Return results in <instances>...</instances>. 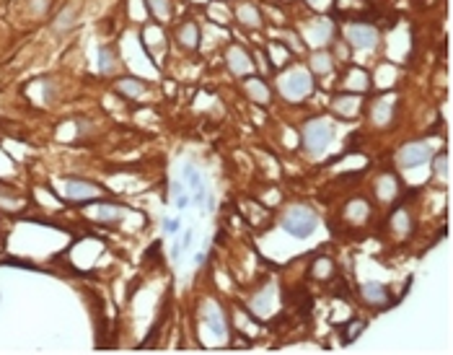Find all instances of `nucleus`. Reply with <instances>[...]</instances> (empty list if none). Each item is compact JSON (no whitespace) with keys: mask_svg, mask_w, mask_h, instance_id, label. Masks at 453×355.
Here are the masks:
<instances>
[{"mask_svg":"<svg viewBox=\"0 0 453 355\" xmlns=\"http://www.w3.org/2000/svg\"><path fill=\"white\" fill-rule=\"evenodd\" d=\"M280 226H282L285 234H290V236L308 239V236H314V231H316V226H319V218H316V212H314L311 207L293 205V207H287V210L282 212Z\"/></svg>","mask_w":453,"mask_h":355,"instance_id":"nucleus-1","label":"nucleus"},{"mask_svg":"<svg viewBox=\"0 0 453 355\" xmlns=\"http://www.w3.org/2000/svg\"><path fill=\"white\" fill-rule=\"evenodd\" d=\"M332 137H334V122L332 119H326V117L311 119L303 127V148L311 156H321L326 151V146L332 143Z\"/></svg>","mask_w":453,"mask_h":355,"instance_id":"nucleus-2","label":"nucleus"},{"mask_svg":"<svg viewBox=\"0 0 453 355\" xmlns=\"http://www.w3.org/2000/svg\"><path fill=\"white\" fill-rule=\"evenodd\" d=\"M280 88L290 101H298L306 94H311V78H308V73H303V70H290L287 76L280 78Z\"/></svg>","mask_w":453,"mask_h":355,"instance_id":"nucleus-3","label":"nucleus"},{"mask_svg":"<svg viewBox=\"0 0 453 355\" xmlns=\"http://www.w3.org/2000/svg\"><path fill=\"white\" fill-rule=\"evenodd\" d=\"M344 34H347V42L357 49H370L378 44V31L365 24H350Z\"/></svg>","mask_w":453,"mask_h":355,"instance_id":"nucleus-4","label":"nucleus"},{"mask_svg":"<svg viewBox=\"0 0 453 355\" xmlns=\"http://www.w3.org/2000/svg\"><path fill=\"white\" fill-rule=\"evenodd\" d=\"M430 153H432L430 143H412V146L402 148V153H399V164H402L404 169H412V166H417V164L427 161Z\"/></svg>","mask_w":453,"mask_h":355,"instance_id":"nucleus-5","label":"nucleus"},{"mask_svg":"<svg viewBox=\"0 0 453 355\" xmlns=\"http://www.w3.org/2000/svg\"><path fill=\"white\" fill-rule=\"evenodd\" d=\"M65 194L70 200H91L96 197L99 189L91 182H81V179H65Z\"/></svg>","mask_w":453,"mask_h":355,"instance_id":"nucleus-6","label":"nucleus"},{"mask_svg":"<svg viewBox=\"0 0 453 355\" xmlns=\"http://www.w3.org/2000/svg\"><path fill=\"white\" fill-rule=\"evenodd\" d=\"M202 311H205V322H207V327H210L215 334H225V322H223V314H220V309H217V304H215V301H207V304L202 306Z\"/></svg>","mask_w":453,"mask_h":355,"instance_id":"nucleus-7","label":"nucleus"},{"mask_svg":"<svg viewBox=\"0 0 453 355\" xmlns=\"http://www.w3.org/2000/svg\"><path fill=\"white\" fill-rule=\"evenodd\" d=\"M362 298H365L368 304H373V306H386L391 301L386 288L381 286V282H365V286H362Z\"/></svg>","mask_w":453,"mask_h":355,"instance_id":"nucleus-8","label":"nucleus"},{"mask_svg":"<svg viewBox=\"0 0 453 355\" xmlns=\"http://www.w3.org/2000/svg\"><path fill=\"white\" fill-rule=\"evenodd\" d=\"M228 65H231L233 73H239V76L251 73V60H249L246 52H241L239 47H233V49L228 52Z\"/></svg>","mask_w":453,"mask_h":355,"instance_id":"nucleus-9","label":"nucleus"},{"mask_svg":"<svg viewBox=\"0 0 453 355\" xmlns=\"http://www.w3.org/2000/svg\"><path fill=\"white\" fill-rule=\"evenodd\" d=\"M239 19H241V24H246V26H251V29H259V26H262V16H259V11L254 8V6H241V8H239Z\"/></svg>","mask_w":453,"mask_h":355,"instance_id":"nucleus-10","label":"nucleus"},{"mask_svg":"<svg viewBox=\"0 0 453 355\" xmlns=\"http://www.w3.org/2000/svg\"><path fill=\"white\" fill-rule=\"evenodd\" d=\"M311 70L319 73V76L329 73L332 70V55L329 52H316V55H311Z\"/></svg>","mask_w":453,"mask_h":355,"instance_id":"nucleus-11","label":"nucleus"},{"mask_svg":"<svg viewBox=\"0 0 453 355\" xmlns=\"http://www.w3.org/2000/svg\"><path fill=\"white\" fill-rule=\"evenodd\" d=\"M76 26V8H67L65 13L57 16V21H54V31H70Z\"/></svg>","mask_w":453,"mask_h":355,"instance_id":"nucleus-12","label":"nucleus"},{"mask_svg":"<svg viewBox=\"0 0 453 355\" xmlns=\"http://www.w3.org/2000/svg\"><path fill=\"white\" fill-rule=\"evenodd\" d=\"M119 91L122 94H130V96H140L145 91V86L135 78H127V81H119Z\"/></svg>","mask_w":453,"mask_h":355,"instance_id":"nucleus-13","label":"nucleus"},{"mask_svg":"<svg viewBox=\"0 0 453 355\" xmlns=\"http://www.w3.org/2000/svg\"><path fill=\"white\" fill-rule=\"evenodd\" d=\"M339 114H355L357 112V99H337L334 101Z\"/></svg>","mask_w":453,"mask_h":355,"instance_id":"nucleus-14","label":"nucleus"},{"mask_svg":"<svg viewBox=\"0 0 453 355\" xmlns=\"http://www.w3.org/2000/svg\"><path fill=\"white\" fill-rule=\"evenodd\" d=\"M262 86H264L262 81H251V83H246V91H249V94H251L254 99H259V101H267V99H269V94L264 91Z\"/></svg>","mask_w":453,"mask_h":355,"instance_id":"nucleus-15","label":"nucleus"},{"mask_svg":"<svg viewBox=\"0 0 453 355\" xmlns=\"http://www.w3.org/2000/svg\"><path fill=\"white\" fill-rule=\"evenodd\" d=\"M181 42L187 47H197V29L192 24H187V29H181Z\"/></svg>","mask_w":453,"mask_h":355,"instance_id":"nucleus-16","label":"nucleus"},{"mask_svg":"<svg viewBox=\"0 0 453 355\" xmlns=\"http://www.w3.org/2000/svg\"><path fill=\"white\" fill-rule=\"evenodd\" d=\"M314 272H316V277H326L332 272V262L329 259H319L316 264H314Z\"/></svg>","mask_w":453,"mask_h":355,"instance_id":"nucleus-17","label":"nucleus"},{"mask_svg":"<svg viewBox=\"0 0 453 355\" xmlns=\"http://www.w3.org/2000/svg\"><path fill=\"white\" fill-rule=\"evenodd\" d=\"M184 179L189 182V187H194V189L199 187V174L194 171V166H187V169H184Z\"/></svg>","mask_w":453,"mask_h":355,"instance_id":"nucleus-18","label":"nucleus"},{"mask_svg":"<svg viewBox=\"0 0 453 355\" xmlns=\"http://www.w3.org/2000/svg\"><path fill=\"white\" fill-rule=\"evenodd\" d=\"M109 57H112L109 47H101V70H104V73H109V70H112V65H109L112 60H109Z\"/></svg>","mask_w":453,"mask_h":355,"instance_id":"nucleus-19","label":"nucleus"},{"mask_svg":"<svg viewBox=\"0 0 453 355\" xmlns=\"http://www.w3.org/2000/svg\"><path fill=\"white\" fill-rule=\"evenodd\" d=\"M394 226L399 228V234H407V228H409V223H407V216H404V212H399V216L394 218Z\"/></svg>","mask_w":453,"mask_h":355,"instance_id":"nucleus-20","label":"nucleus"},{"mask_svg":"<svg viewBox=\"0 0 453 355\" xmlns=\"http://www.w3.org/2000/svg\"><path fill=\"white\" fill-rule=\"evenodd\" d=\"M432 166H435V164H432ZM445 166H448V156H445V153H440V156H438V174H443V176H445V174H448V169H445Z\"/></svg>","mask_w":453,"mask_h":355,"instance_id":"nucleus-21","label":"nucleus"},{"mask_svg":"<svg viewBox=\"0 0 453 355\" xmlns=\"http://www.w3.org/2000/svg\"><path fill=\"white\" fill-rule=\"evenodd\" d=\"M166 228H169V234H174V231L179 228V223L176 221H166Z\"/></svg>","mask_w":453,"mask_h":355,"instance_id":"nucleus-22","label":"nucleus"},{"mask_svg":"<svg viewBox=\"0 0 453 355\" xmlns=\"http://www.w3.org/2000/svg\"><path fill=\"white\" fill-rule=\"evenodd\" d=\"M314 6L316 8H326V6H329V0H314Z\"/></svg>","mask_w":453,"mask_h":355,"instance_id":"nucleus-23","label":"nucleus"}]
</instances>
